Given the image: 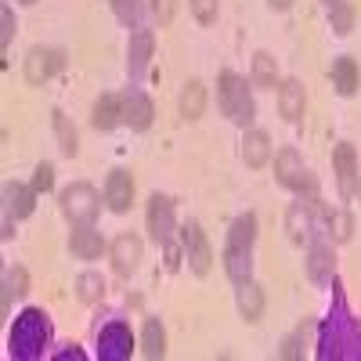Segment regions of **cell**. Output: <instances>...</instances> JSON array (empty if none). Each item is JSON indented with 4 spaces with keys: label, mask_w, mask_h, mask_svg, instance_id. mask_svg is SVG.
Returning <instances> with one entry per match:
<instances>
[{
    "label": "cell",
    "mask_w": 361,
    "mask_h": 361,
    "mask_svg": "<svg viewBox=\"0 0 361 361\" xmlns=\"http://www.w3.org/2000/svg\"><path fill=\"white\" fill-rule=\"evenodd\" d=\"M318 357H361V325L357 318H350L347 300L336 296L333 311H329L325 325H322V350Z\"/></svg>",
    "instance_id": "cell-1"
},
{
    "label": "cell",
    "mask_w": 361,
    "mask_h": 361,
    "mask_svg": "<svg viewBox=\"0 0 361 361\" xmlns=\"http://www.w3.org/2000/svg\"><path fill=\"white\" fill-rule=\"evenodd\" d=\"M47 340H51V325H47L44 311L29 307V311H22V314L15 318V329H11V336H8V343H11V357L33 361V357L44 354Z\"/></svg>",
    "instance_id": "cell-2"
},
{
    "label": "cell",
    "mask_w": 361,
    "mask_h": 361,
    "mask_svg": "<svg viewBox=\"0 0 361 361\" xmlns=\"http://www.w3.org/2000/svg\"><path fill=\"white\" fill-rule=\"evenodd\" d=\"M253 238H257V217L243 214L231 231H228V250H224V267H228V279L231 282H250V250H253Z\"/></svg>",
    "instance_id": "cell-3"
},
{
    "label": "cell",
    "mask_w": 361,
    "mask_h": 361,
    "mask_svg": "<svg viewBox=\"0 0 361 361\" xmlns=\"http://www.w3.org/2000/svg\"><path fill=\"white\" fill-rule=\"evenodd\" d=\"M217 98H221V109H224V116L231 119V123L246 127L250 119H253V98H250V90H246V80H238L235 73H224L221 76Z\"/></svg>",
    "instance_id": "cell-4"
},
{
    "label": "cell",
    "mask_w": 361,
    "mask_h": 361,
    "mask_svg": "<svg viewBox=\"0 0 361 361\" xmlns=\"http://www.w3.org/2000/svg\"><path fill=\"white\" fill-rule=\"evenodd\" d=\"M62 209L73 221H94L98 217V192L90 185H73L62 192Z\"/></svg>",
    "instance_id": "cell-5"
},
{
    "label": "cell",
    "mask_w": 361,
    "mask_h": 361,
    "mask_svg": "<svg viewBox=\"0 0 361 361\" xmlns=\"http://www.w3.org/2000/svg\"><path fill=\"white\" fill-rule=\"evenodd\" d=\"M62 66H66V54L62 51H54V47H33V51H29V58H25V80L29 83H44Z\"/></svg>",
    "instance_id": "cell-6"
},
{
    "label": "cell",
    "mask_w": 361,
    "mask_h": 361,
    "mask_svg": "<svg viewBox=\"0 0 361 361\" xmlns=\"http://www.w3.org/2000/svg\"><path fill=\"white\" fill-rule=\"evenodd\" d=\"M275 173H279V180L286 188H293V192H311L314 188V177H311V170L304 166V159H300L293 148H286V152L279 156V163H275Z\"/></svg>",
    "instance_id": "cell-7"
},
{
    "label": "cell",
    "mask_w": 361,
    "mask_h": 361,
    "mask_svg": "<svg viewBox=\"0 0 361 361\" xmlns=\"http://www.w3.org/2000/svg\"><path fill=\"white\" fill-rule=\"evenodd\" d=\"M98 354H102V361H123V357H130V329L123 322L105 325L102 336H98Z\"/></svg>",
    "instance_id": "cell-8"
},
{
    "label": "cell",
    "mask_w": 361,
    "mask_h": 361,
    "mask_svg": "<svg viewBox=\"0 0 361 361\" xmlns=\"http://www.w3.org/2000/svg\"><path fill=\"white\" fill-rule=\"evenodd\" d=\"M148 231L159 246H170V235H173V202L166 195H152L148 202Z\"/></svg>",
    "instance_id": "cell-9"
},
{
    "label": "cell",
    "mask_w": 361,
    "mask_h": 361,
    "mask_svg": "<svg viewBox=\"0 0 361 361\" xmlns=\"http://www.w3.org/2000/svg\"><path fill=\"white\" fill-rule=\"evenodd\" d=\"M185 253H188V264H192L195 275H206L214 253H209V243H206V235H202L199 224H188L185 228Z\"/></svg>",
    "instance_id": "cell-10"
},
{
    "label": "cell",
    "mask_w": 361,
    "mask_h": 361,
    "mask_svg": "<svg viewBox=\"0 0 361 361\" xmlns=\"http://www.w3.org/2000/svg\"><path fill=\"white\" fill-rule=\"evenodd\" d=\"M119 102H123V119L134 130H145L148 123H152V102H148L141 90H127Z\"/></svg>",
    "instance_id": "cell-11"
},
{
    "label": "cell",
    "mask_w": 361,
    "mask_h": 361,
    "mask_svg": "<svg viewBox=\"0 0 361 361\" xmlns=\"http://www.w3.org/2000/svg\"><path fill=\"white\" fill-rule=\"evenodd\" d=\"M137 260H141V243L134 235H119L116 243H112V264H116V271L119 275H130V271L137 267Z\"/></svg>",
    "instance_id": "cell-12"
},
{
    "label": "cell",
    "mask_w": 361,
    "mask_h": 361,
    "mask_svg": "<svg viewBox=\"0 0 361 361\" xmlns=\"http://www.w3.org/2000/svg\"><path fill=\"white\" fill-rule=\"evenodd\" d=\"M105 199H109V206L116 209V214H123V209L130 206V199H134V180H130V173L116 170V173L109 177V185H105Z\"/></svg>",
    "instance_id": "cell-13"
},
{
    "label": "cell",
    "mask_w": 361,
    "mask_h": 361,
    "mask_svg": "<svg viewBox=\"0 0 361 361\" xmlns=\"http://www.w3.org/2000/svg\"><path fill=\"white\" fill-rule=\"evenodd\" d=\"M148 58H152V33H148V29H137L134 40H130V58H127V69H130V76H134V80H141V76H145Z\"/></svg>",
    "instance_id": "cell-14"
},
{
    "label": "cell",
    "mask_w": 361,
    "mask_h": 361,
    "mask_svg": "<svg viewBox=\"0 0 361 361\" xmlns=\"http://www.w3.org/2000/svg\"><path fill=\"white\" fill-rule=\"evenodd\" d=\"M333 159H336V177H340V192H343V195H354V180H357V163H354V148H350V145H340Z\"/></svg>",
    "instance_id": "cell-15"
},
{
    "label": "cell",
    "mask_w": 361,
    "mask_h": 361,
    "mask_svg": "<svg viewBox=\"0 0 361 361\" xmlns=\"http://www.w3.org/2000/svg\"><path fill=\"white\" fill-rule=\"evenodd\" d=\"M279 109H282L286 119H300V116H304V83H300V80H286L282 94H279Z\"/></svg>",
    "instance_id": "cell-16"
},
{
    "label": "cell",
    "mask_w": 361,
    "mask_h": 361,
    "mask_svg": "<svg viewBox=\"0 0 361 361\" xmlns=\"http://www.w3.org/2000/svg\"><path fill=\"white\" fill-rule=\"evenodd\" d=\"M4 199H8V224H11V217L15 221H22V217H29L33 214V192L29 188H22V185H8L4 188Z\"/></svg>",
    "instance_id": "cell-17"
},
{
    "label": "cell",
    "mask_w": 361,
    "mask_h": 361,
    "mask_svg": "<svg viewBox=\"0 0 361 361\" xmlns=\"http://www.w3.org/2000/svg\"><path fill=\"white\" fill-rule=\"evenodd\" d=\"M119 119H123V102L112 98V94H102L98 105H94V127L98 130H112Z\"/></svg>",
    "instance_id": "cell-18"
},
{
    "label": "cell",
    "mask_w": 361,
    "mask_h": 361,
    "mask_svg": "<svg viewBox=\"0 0 361 361\" xmlns=\"http://www.w3.org/2000/svg\"><path fill=\"white\" fill-rule=\"evenodd\" d=\"M267 156H271V141H267V134H264V130L246 134V141H243V159H246V166H264Z\"/></svg>",
    "instance_id": "cell-19"
},
{
    "label": "cell",
    "mask_w": 361,
    "mask_h": 361,
    "mask_svg": "<svg viewBox=\"0 0 361 361\" xmlns=\"http://www.w3.org/2000/svg\"><path fill=\"white\" fill-rule=\"evenodd\" d=\"M202 105H206V90L199 80H188L185 90H180V116L185 119H199L202 116Z\"/></svg>",
    "instance_id": "cell-20"
},
{
    "label": "cell",
    "mask_w": 361,
    "mask_h": 361,
    "mask_svg": "<svg viewBox=\"0 0 361 361\" xmlns=\"http://www.w3.org/2000/svg\"><path fill=\"white\" fill-rule=\"evenodd\" d=\"M238 311H243L246 322H257L264 311V289L253 282H243V289H238Z\"/></svg>",
    "instance_id": "cell-21"
},
{
    "label": "cell",
    "mask_w": 361,
    "mask_h": 361,
    "mask_svg": "<svg viewBox=\"0 0 361 361\" xmlns=\"http://www.w3.org/2000/svg\"><path fill=\"white\" fill-rule=\"evenodd\" d=\"M141 350H145V357H163V354H166V333H163V325H159L156 318H152V322H145Z\"/></svg>",
    "instance_id": "cell-22"
},
{
    "label": "cell",
    "mask_w": 361,
    "mask_h": 361,
    "mask_svg": "<svg viewBox=\"0 0 361 361\" xmlns=\"http://www.w3.org/2000/svg\"><path fill=\"white\" fill-rule=\"evenodd\" d=\"M286 228H289V238L293 243H304V238L311 235V209L304 202H296L289 209V217H286Z\"/></svg>",
    "instance_id": "cell-23"
},
{
    "label": "cell",
    "mask_w": 361,
    "mask_h": 361,
    "mask_svg": "<svg viewBox=\"0 0 361 361\" xmlns=\"http://www.w3.org/2000/svg\"><path fill=\"white\" fill-rule=\"evenodd\" d=\"M73 253H80L83 260L98 257V253H102V235H98L94 228H76V231H73Z\"/></svg>",
    "instance_id": "cell-24"
},
{
    "label": "cell",
    "mask_w": 361,
    "mask_h": 361,
    "mask_svg": "<svg viewBox=\"0 0 361 361\" xmlns=\"http://www.w3.org/2000/svg\"><path fill=\"white\" fill-rule=\"evenodd\" d=\"M307 275L311 282H325L329 275H333V253H329L325 246H314L311 257H307Z\"/></svg>",
    "instance_id": "cell-25"
},
{
    "label": "cell",
    "mask_w": 361,
    "mask_h": 361,
    "mask_svg": "<svg viewBox=\"0 0 361 361\" xmlns=\"http://www.w3.org/2000/svg\"><path fill=\"white\" fill-rule=\"evenodd\" d=\"M253 80L260 87H275V80H279V66H275V58H271L267 51L253 54Z\"/></svg>",
    "instance_id": "cell-26"
},
{
    "label": "cell",
    "mask_w": 361,
    "mask_h": 361,
    "mask_svg": "<svg viewBox=\"0 0 361 361\" xmlns=\"http://www.w3.org/2000/svg\"><path fill=\"white\" fill-rule=\"evenodd\" d=\"M333 80L340 87V94H354V90H357V66H354V58H340V62L333 66Z\"/></svg>",
    "instance_id": "cell-27"
},
{
    "label": "cell",
    "mask_w": 361,
    "mask_h": 361,
    "mask_svg": "<svg viewBox=\"0 0 361 361\" xmlns=\"http://www.w3.org/2000/svg\"><path fill=\"white\" fill-rule=\"evenodd\" d=\"M102 289H105V282H102V275H94V271L80 275V282H76V296L83 300V304H94V300L102 296Z\"/></svg>",
    "instance_id": "cell-28"
},
{
    "label": "cell",
    "mask_w": 361,
    "mask_h": 361,
    "mask_svg": "<svg viewBox=\"0 0 361 361\" xmlns=\"http://www.w3.org/2000/svg\"><path fill=\"white\" fill-rule=\"evenodd\" d=\"M25 282H29V279H25L22 267H11V271H8V279H4V307L11 304V296H22V293H25Z\"/></svg>",
    "instance_id": "cell-29"
},
{
    "label": "cell",
    "mask_w": 361,
    "mask_h": 361,
    "mask_svg": "<svg viewBox=\"0 0 361 361\" xmlns=\"http://www.w3.org/2000/svg\"><path fill=\"white\" fill-rule=\"evenodd\" d=\"M112 8H116V15L123 18L127 25L141 18V0H112Z\"/></svg>",
    "instance_id": "cell-30"
},
{
    "label": "cell",
    "mask_w": 361,
    "mask_h": 361,
    "mask_svg": "<svg viewBox=\"0 0 361 361\" xmlns=\"http://www.w3.org/2000/svg\"><path fill=\"white\" fill-rule=\"evenodd\" d=\"M329 228H333L336 243H347V238H350V228H354V221H350L347 214H329Z\"/></svg>",
    "instance_id": "cell-31"
},
{
    "label": "cell",
    "mask_w": 361,
    "mask_h": 361,
    "mask_svg": "<svg viewBox=\"0 0 361 361\" xmlns=\"http://www.w3.org/2000/svg\"><path fill=\"white\" fill-rule=\"evenodd\" d=\"M54 123H58V137H62V148L73 156V152H76V130L69 127V119H66V116H58Z\"/></svg>",
    "instance_id": "cell-32"
},
{
    "label": "cell",
    "mask_w": 361,
    "mask_h": 361,
    "mask_svg": "<svg viewBox=\"0 0 361 361\" xmlns=\"http://www.w3.org/2000/svg\"><path fill=\"white\" fill-rule=\"evenodd\" d=\"M192 15L199 22H214L217 18V0H192Z\"/></svg>",
    "instance_id": "cell-33"
},
{
    "label": "cell",
    "mask_w": 361,
    "mask_h": 361,
    "mask_svg": "<svg viewBox=\"0 0 361 361\" xmlns=\"http://www.w3.org/2000/svg\"><path fill=\"white\" fill-rule=\"evenodd\" d=\"M51 185H54V170H51V163H40L37 177H33V192H47Z\"/></svg>",
    "instance_id": "cell-34"
},
{
    "label": "cell",
    "mask_w": 361,
    "mask_h": 361,
    "mask_svg": "<svg viewBox=\"0 0 361 361\" xmlns=\"http://www.w3.org/2000/svg\"><path fill=\"white\" fill-rule=\"evenodd\" d=\"M333 22H336V33H350V22H354L350 8L347 4H333Z\"/></svg>",
    "instance_id": "cell-35"
},
{
    "label": "cell",
    "mask_w": 361,
    "mask_h": 361,
    "mask_svg": "<svg viewBox=\"0 0 361 361\" xmlns=\"http://www.w3.org/2000/svg\"><path fill=\"white\" fill-rule=\"evenodd\" d=\"M0 25H4V29H0V47H8V44H11V37H15V18H11V11H8V8L0 11Z\"/></svg>",
    "instance_id": "cell-36"
},
{
    "label": "cell",
    "mask_w": 361,
    "mask_h": 361,
    "mask_svg": "<svg viewBox=\"0 0 361 361\" xmlns=\"http://www.w3.org/2000/svg\"><path fill=\"white\" fill-rule=\"evenodd\" d=\"M152 11H156V18L166 25V22L173 18V0H152Z\"/></svg>",
    "instance_id": "cell-37"
},
{
    "label": "cell",
    "mask_w": 361,
    "mask_h": 361,
    "mask_svg": "<svg viewBox=\"0 0 361 361\" xmlns=\"http://www.w3.org/2000/svg\"><path fill=\"white\" fill-rule=\"evenodd\" d=\"M296 354H300V340H296V336H289V340H286V347H282V357H296Z\"/></svg>",
    "instance_id": "cell-38"
},
{
    "label": "cell",
    "mask_w": 361,
    "mask_h": 361,
    "mask_svg": "<svg viewBox=\"0 0 361 361\" xmlns=\"http://www.w3.org/2000/svg\"><path fill=\"white\" fill-rule=\"evenodd\" d=\"M69 357H76V361H83V354H80V350H62V354H58V361H69Z\"/></svg>",
    "instance_id": "cell-39"
},
{
    "label": "cell",
    "mask_w": 361,
    "mask_h": 361,
    "mask_svg": "<svg viewBox=\"0 0 361 361\" xmlns=\"http://www.w3.org/2000/svg\"><path fill=\"white\" fill-rule=\"evenodd\" d=\"M267 4H271V8H279V11H286V8L293 4V0H267Z\"/></svg>",
    "instance_id": "cell-40"
},
{
    "label": "cell",
    "mask_w": 361,
    "mask_h": 361,
    "mask_svg": "<svg viewBox=\"0 0 361 361\" xmlns=\"http://www.w3.org/2000/svg\"><path fill=\"white\" fill-rule=\"evenodd\" d=\"M325 4H329V8H333V4H340V0H325Z\"/></svg>",
    "instance_id": "cell-41"
},
{
    "label": "cell",
    "mask_w": 361,
    "mask_h": 361,
    "mask_svg": "<svg viewBox=\"0 0 361 361\" xmlns=\"http://www.w3.org/2000/svg\"><path fill=\"white\" fill-rule=\"evenodd\" d=\"M25 4H33V0H25Z\"/></svg>",
    "instance_id": "cell-42"
}]
</instances>
